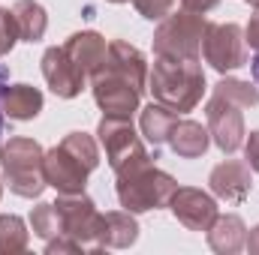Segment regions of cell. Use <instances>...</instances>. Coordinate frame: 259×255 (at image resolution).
<instances>
[{
    "label": "cell",
    "instance_id": "1",
    "mask_svg": "<svg viewBox=\"0 0 259 255\" xmlns=\"http://www.w3.org/2000/svg\"><path fill=\"white\" fill-rule=\"evenodd\" d=\"M148 90L154 93V102L172 108L175 114H187L202 102V93H205L202 63L157 57L154 69H148Z\"/></svg>",
    "mask_w": 259,
    "mask_h": 255
},
{
    "label": "cell",
    "instance_id": "2",
    "mask_svg": "<svg viewBox=\"0 0 259 255\" xmlns=\"http://www.w3.org/2000/svg\"><path fill=\"white\" fill-rule=\"evenodd\" d=\"M118 177V201L121 207L130 213H148V210H160V207H169V198L172 192L178 189L175 177L160 171L154 162H145V165H136L127 168Z\"/></svg>",
    "mask_w": 259,
    "mask_h": 255
},
{
    "label": "cell",
    "instance_id": "3",
    "mask_svg": "<svg viewBox=\"0 0 259 255\" xmlns=\"http://www.w3.org/2000/svg\"><path fill=\"white\" fill-rule=\"evenodd\" d=\"M42 156H46V150L39 147V141L24 138V135H15L3 144L0 165H3V177H6L9 192H15L18 198L42 195V189L49 186L46 174H42Z\"/></svg>",
    "mask_w": 259,
    "mask_h": 255
},
{
    "label": "cell",
    "instance_id": "4",
    "mask_svg": "<svg viewBox=\"0 0 259 255\" xmlns=\"http://www.w3.org/2000/svg\"><path fill=\"white\" fill-rule=\"evenodd\" d=\"M208 24L211 21L199 12H169L154 30V54L169 60H199Z\"/></svg>",
    "mask_w": 259,
    "mask_h": 255
},
{
    "label": "cell",
    "instance_id": "5",
    "mask_svg": "<svg viewBox=\"0 0 259 255\" xmlns=\"http://www.w3.org/2000/svg\"><path fill=\"white\" fill-rule=\"evenodd\" d=\"M97 135H100V147L106 150V159H109L115 174L157 159V156H151L145 141L136 135L130 117H109V114H103V120L97 126Z\"/></svg>",
    "mask_w": 259,
    "mask_h": 255
},
{
    "label": "cell",
    "instance_id": "6",
    "mask_svg": "<svg viewBox=\"0 0 259 255\" xmlns=\"http://www.w3.org/2000/svg\"><path fill=\"white\" fill-rule=\"evenodd\" d=\"M91 90H94V102L109 117H133V111H139V102L145 93L133 78H127L124 72H118L106 60L91 75Z\"/></svg>",
    "mask_w": 259,
    "mask_h": 255
},
{
    "label": "cell",
    "instance_id": "7",
    "mask_svg": "<svg viewBox=\"0 0 259 255\" xmlns=\"http://www.w3.org/2000/svg\"><path fill=\"white\" fill-rule=\"evenodd\" d=\"M202 57L211 69H217L220 75L247 66V42H244V30L232 21L226 24H208L205 39H202Z\"/></svg>",
    "mask_w": 259,
    "mask_h": 255
},
{
    "label": "cell",
    "instance_id": "8",
    "mask_svg": "<svg viewBox=\"0 0 259 255\" xmlns=\"http://www.w3.org/2000/svg\"><path fill=\"white\" fill-rule=\"evenodd\" d=\"M58 216H61V228L72 240H78L84 249H100V225H103V213L97 210V204L84 195V192H72L61 195L55 201Z\"/></svg>",
    "mask_w": 259,
    "mask_h": 255
},
{
    "label": "cell",
    "instance_id": "9",
    "mask_svg": "<svg viewBox=\"0 0 259 255\" xmlns=\"http://www.w3.org/2000/svg\"><path fill=\"white\" fill-rule=\"evenodd\" d=\"M205 120H208V132H211V141L223 150V153H235L241 144H244V117H241V108L232 105L229 99L223 96H211L208 105H205Z\"/></svg>",
    "mask_w": 259,
    "mask_h": 255
},
{
    "label": "cell",
    "instance_id": "10",
    "mask_svg": "<svg viewBox=\"0 0 259 255\" xmlns=\"http://www.w3.org/2000/svg\"><path fill=\"white\" fill-rule=\"evenodd\" d=\"M169 210L187 231H208L220 213L217 198L196 186H178L169 198Z\"/></svg>",
    "mask_w": 259,
    "mask_h": 255
},
{
    "label": "cell",
    "instance_id": "11",
    "mask_svg": "<svg viewBox=\"0 0 259 255\" xmlns=\"http://www.w3.org/2000/svg\"><path fill=\"white\" fill-rule=\"evenodd\" d=\"M42 174H46V183L58 189V195H72V192H84L91 168L81 159H75L64 144H55L42 156Z\"/></svg>",
    "mask_w": 259,
    "mask_h": 255
},
{
    "label": "cell",
    "instance_id": "12",
    "mask_svg": "<svg viewBox=\"0 0 259 255\" xmlns=\"http://www.w3.org/2000/svg\"><path fill=\"white\" fill-rule=\"evenodd\" d=\"M42 75L46 84L52 87V93L58 99H75L88 81V75L69 60V54L64 51V45H52L42 54Z\"/></svg>",
    "mask_w": 259,
    "mask_h": 255
},
{
    "label": "cell",
    "instance_id": "13",
    "mask_svg": "<svg viewBox=\"0 0 259 255\" xmlns=\"http://www.w3.org/2000/svg\"><path fill=\"white\" fill-rule=\"evenodd\" d=\"M208 186L214 198H223L229 204L244 201L253 189V177H250V165L241 159H223L220 165L211 168L208 174Z\"/></svg>",
    "mask_w": 259,
    "mask_h": 255
},
{
    "label": "cell",
    "instance_id": "14",
    "mask_svg": "<svg viewBox=\"0 0 259 255\" xmlns=\"http://www.w3.org/2000/svg\"><path fill=\"white\" fill-rule=\"evenodd\" d=\"M64 51L69 54V60L91 78V75L103 66V60H106L109 42H106V36L97 33V30H78V33H72L64 42Z\"/></svg>",
    "mask_w": 259,
    "mask_h": 255
},
{
    "label": "cell",
    "instance_id": "15",
    "mask_svg": "<svg viewBox=\"0 0 259 255\" xmlns=\"http://www.w3.org/2000/svg\"><path fill=\"white\" fill-rule=\"evenodd\" d=\"M42 90L30 84H0V111L9 120H33L42 111Z\"/></svg>",
    "mask_w": 259,
    "mask_h": 255
},
{
    "label": "cell",
    "instance_id": "16",
    "mask_svg": "<svg viewBox=\"0 0 259 255\" xmlns=\"http://www.w3.org/2000/svg\"><path fill=\"white\" fill-rule=\"evenodd\" d=\"M205 234H208V246L220 255L241 252L244 243H247V225L238 213H217L214 225Z\"/></svg>",
    "mask_w": 259,
    "mask_h": 255
},
{
    "label": "cell",
    "instance_id": "17",
    "mask_svg": "<svg viewBox=\"0 0 259 255\" xmlns=\"http://www.w3.org/2000/svg\"><path fill=\"white\" fill-rule=\"evenodd\" d=\"M139 240V222L130 210H109L103 213L100 225V249H130Z\"/></svg>",
    "mask_w": 259,
    "mask_h": 255
},
{
    "label": "cell",
    "instance_id": "18",
    "mask_svg": "<svg viewBox=\"0 0 259 255\" xmlns=\"http://www.w3.org/2000/svg\"><path fill=\"white\" fill-rule=\"evenodd\" d=\"M208 144H211V132L196 120H175V126L169 132V147L181 159H199L208 150Z\"/></svg>",
    "mask_w": 259,
    "mask_h": 255
},
{
    "label": "cell",
    "instance_id": "19",
    "mask_svg": "<svg viewBox=\"0 0 259 255\" xmlns=\"http://www.w3.org/2000/svg\"><path fill=\"white\" fill-rule=\"evenodd\" d=\"M175 120H178V114H175L172 108H166V105H160V102H151V105H145L142 114H139V129H142L145 141L157 150L163 141H169V132L175 126Z\"/></svg>",
    "mask_w": 259,
    "mask_h": 255
},
{
    "label": "cell",
    "instance_id": "20",
    "mask_svg": "<svg viewBox=\"0 0 259 255\" xmlns=\"http://www.w3.org/2000/svg\"><path fill=\"white\" fill-rule=\"evenodd\" d=\"M12 15H15L21 42H39L46 36L49 15H46L42 3H36V0H15L12 3Z\"/></svg>",
    "mask_w": 259,
    "mask_h": 255
},
{
    "label": "cell",
    "instance_id": "21",
    "mask_svg": "<svg viewBox=\"0 0 259 255\" xmlns=\"http://www.w3.org/2000/svg\"><path fill=\"white\" fill-rule=\"evenodd\" d=\"M27 225L21 216L15 213H3L0 216V255H18L27 249Z\"/></svg>",
    "mask_w": 259,
    "mask_h": 255
},
{
    "label": "cell",
    "instance_id": "22",
    "mask_svg": "<svg viewBox=\"0 0 259 255\" xmlns=\"http://www.w3.org/2000/svg\"><path fill=\"white\" fill-rule=\"evenodd\" d=\"M214 93L223 96V99H229V102L238 105V108H256L259 105L256 81L250 84V81H241V78H220V81L214 84Z\"/></svg>",
    "mask_w": 259,
    "mask_h": 255
},
{
    "label": "cell",
    "instance_id": "23",
    "mask_svg": "<svg viewBox=\"0 0 259 255\" xmlns=\"http://www.w3.org/2000/svg\"><path fill=\"white\" fill-rule=\"evenodd\" d=\"M30 228H33V234L39 237V240H52V237H58V234H64V228H61V216H58V207L55 204H36L33 210H30Z\"/></svg>",
    "mask_w": 259,
    "mask_h": 255
},
{
    "label": "cell",
    "instance_id": "24",
    "mask_svg": "<svg viewBox=\"0 0 259 255\" xmlns=\"http://www.w3.org/2000/svg\"><path fill=\"white\" fill-rule=\"evenodd\" d=\"M61 144H64L75 159H81L91 171L100 165V144L94 141V135H88V132H69V135H64Z\"/></svg>",
    "mask_w": 259,
    "mask_h": 255
},
{
    "label": "cell",
    "instance_id": "25",
    "mask_svg": "<svg viewBox=\"0 0 259 255\" xmlns=\"http://www.w3.org/2000/svg\"><path fill=\"white\" fill-rule=\"evenodd\" d=\"M15 42H21L15 15H12V9H0V57H6L15 48Z\"/></svg>",
    "mask_w": 259,
    "mask_h": 255
},
{
    "label": "cell",
    "instance_id": "26",
    "mask_svg": "<svg viewBox=\"0 0 259 255\" xmlns=\"http://www.w3.org/2000/svg\"><path fill=\"white\" fill-rule=\"evenodd\" d=\"M136 12L148 21H163L172 9H175V0H133Z\"/></svg>",
    "mask_w": 259,
    "mask_h": 255
},
{
    "label": "cell",
    "instance_id": "27",
    "mask_svg": "<svg viewBox=\"0 0 259 255\" xmlns=\"http://www.w3.org/2000/svg\"><path fill=\"white\" fill-rule=\"evenodd\" d=\"M84 246L78 243V240H72L69 234H58V237H52L49 243H46V252L55 255V252H81Z\"/></svg>",
    "mask_w": 259,
    "mask_h": 255
},
{
    "label": "cell",
    "instance_id": "28",
    "mask_svg": "<svg viewBox=\"0 0 259 255\" xmlns=\"http://www.w3.org/2000/svg\"><path fill=\"white\" fill-rule=\"evenodd\" d=\"M244 162L250 165V171H256L259 174V129H253L247 138H244Z\"/></svg>",
    "mask_w": 259,
    "mask_h": 255
},
{
    "label": "cell",
    "instance_id": "29",
    "mask_svg": "<svg viewBox=\"0 0 259 255\" xmlns=\"http://www.w3.org/2000/svg\"><path fill=\"white\" fill-rule=\"evenodd\" d=\"M244 42L259 51V6H253V15H250V21L244 27Z\"/></svg>",
    "mask_w": 259,
    "mask_h": 255
},
{
    "label": "cell",
    "instance_id": "30",
    "mask_svg": "<svg viewBox=\"0 0 259 255\" xmlns=\"http://www.w3.org/2000/svg\"><path fill=\"white\" fill-rule=\"evenodd\" d=\"M220 0H181V9H187V12H199V15H205V12H211L214 6H217Z\"/></svg>",
    "mask_w": 259,
    "mask_h": 255
},
{
    "label": "cell",
    "instance_id": "31",
    "mask_svg": "<svg viewBox=\"0 0 259 255\" xmlns=\"http://www.w3.org/2000/svg\"><path fill=\"white\" fill-rule=\"evenodd\" d=\"M244 249L250 255H259V225H253L250 231H247V243H244Z\"/></svg>",
    "mask_w": 259,
    "mask_h": 255
},
{
    "label": "cell",
    "instance_id": "32",
    "mask_svg": "<svg viewBox=\"0 0 259 255\" xmlns=\"http://www.w3.org/2000/svg\"><path fill=\"white\" fill-rule=\"evenodd\" d=\"M250 69H253V81H256V87H259V51H256V57L250 60Z\"/></svg>",
    "mask_w": 259,
    "mask_h": 255
},
{
    "label": "cell",
    "instance_id": "33",
    "mask_svg": "<svg viewBox=\"0 0 259 255\" xmlns=\"http://www.w3.org/2000/svg\"><path fill=\"white\" fill-rule=\"evenodd\" d=\"M3 117H6V114L0 111V135H3ZM0 153H3V144H0Z\"/></svg>",
    "mask_w": 259,
    "mask_h": 255
},
{
    "label": "cell",
    "instance_id": "34",
    "mask_svg": "<svg viewBox=\"0 0 259 255\" xmlns=\"http://www.w3.org/2000/svg\"><path fill=\"white\" fill-rule=\"evenodd\" d=\"M247 3H250V6H259V0H247Z\"/></svg>",
    "mask_w": 259,
    "mask_h": 255
},
{
    "label": "cell",
    "instance_id": "35",
    "mask_svg": "<svg viewBox=\"0 0 259 255\" xmlns=\"http://www.w3.org/2000/svg\"><path fill=\"white\" fill-rule=\"evenodd\" d=\"M109 3H127V0H109Z\"/></svg>",
    "mask_w": 259,
    "mask_h": 255
},
{
    "label": "cell",
    "instance_id": "36",
    "mask_svg": "<svg viewBox=\"0 0 259 255\" xmlns=\"http://www.w3.org/2000/svg\"><path fill=\"white\" fill-rule=\"evenodd\" d=\"M0 195H3V183H0Z\"/></svg>",
    "mask_w": 259,
    "mask_h": 255
}]
</instances>
